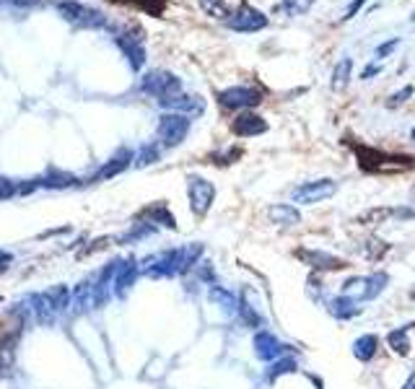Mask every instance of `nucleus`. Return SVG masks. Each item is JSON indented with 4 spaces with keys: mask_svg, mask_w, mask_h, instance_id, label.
Segmentation results:
<instances>
[{
    "mask_svg": "<svg viewBox=\"0 0 415 389\" xmlns=\"http://www.w3.org/2000/svg\"><path fill=\"white\" fill-rule=\"evenodd\" d=\"M387 345L392 348V353L407 355L410 353V338H407V327H394L387 335Z\"/></svg>",
    "mask_w": 415,
    "mask_h": 389,
    "instance_id": "obj_26",
    "label": "nucleus"
},
{
    "mask_svg": "<svg viewBox=\"0 0 415 389\" xmlns=\"http://www.w3.org/2000/svg\"><path fill=\"white\" fill-rule=\"evenodd\" d=\"M415 94V89L413 86H405V89H400V91H397V94H392L390 96V106H400V104H405V102H407V99H410V96Z\"/></svg>",
    "mask_w": 415,
    "mask_h": 389,
    "instance_id": "obj_31",
    "label": "nucleus"
},
{
    "mask_svg": "<svg viewBox=\"0 0 415 389\" xmlns=\"http://www.w3.org/2000/svg\"><path fill=\"white\" fill-rule=\"evenodd\" d=\"M58 13L75 29H107L109 19L99 8H91L81 0H55Z\"/></svg>",
    "mask_w": 415,
    "mask_h": 389,
    "instance_id": "obj_2",
    "label": "nucleus"
},
{
    "mask_svg": "<svg viewBox=\"0 0 415 389\" xmlns=\"http://www.w3.org/2000/svg\"><path fill=\"white\" fill-rule=\"evenodd\" d=\"M327 311H330L332 317L335 319H353L361 314V307H358V301L356 298H348V296H335V298H330L327 301Z\"/></svg>",
    "mask_w": 415,
    "mask_h": 389,
    "instance_id": "obj_18",
    "label": "nucleus"
},
{
    "mask_svg": "<svg viewBox=\"0 0 415 389\" xmlns=\"http://www.w3.org/2000/svg\"><path fill=\"white\" fill-rule=\"evenodd\" d=\"M298 368L296 358H278L270 368H268V381H275L278 377H285V374H294Z\"/></svg>",
    "mask_w": 415,
    "mask_h": 389,
    "instance_id": "obj_27",
    "label": "nucleus"
},
{
    "mask_svg": "<svg viewBox=\"0 0 415 389\" xmlns=\"http://www.w3.org/2000/svg\"><path fill=\"white\" fill-rule=\"evenodd\" d=\"M368 0H351V3H348V8H345V13H343V19H340V21H351V19H353V16H356L358 11H361V8H364V5H366Z\"/></svg>",
    "mask_w": 415,
    "mask_h": 389,
    "instance_id": "obj_32",
    "label": "nucleus"
},
{
    "mask_svg": "<svg viewBox=\"0 0 415 389\" xmlns=\"http://www.w3.org/2000/svg\"><path fill=\"white\" fill-rule=\"evenodd\" d=\"M403 389H415V371H410V377L405 379Z\"/></svg>",
    "mask_w": 415,
    "mask_h": 389,
    "instance_id": "obj_36",
    "label": "nucleus"
},
{
    "mask_svg": "<svg viewBox=\"0 0 415 389\" xmlns=\"http://www.w3.org/2000/svg\"><path fill=\"white\" fill-rule=\"evenodd\" d=\"M410 138H413V143H415V128H413V132H410Z\"/></svg>",
    "mask_w": 415,
    "mask_h": 389,
    "instance_id": "obj_37",
    "label": "nucleus"
},
{
    "mask_svg": "<svg viewBox=\"0 0 415 389\" xmlns=\"http://www.w3.org/2000/svg\"><path fill=\"white\" fill-rule=\"evenodd\" d=\"M208 298L213 301L215 307H221L224 311H228V314H237L239 298L231 294V291H226V288H221V285H211V291H208Z\"/></svg>",
    "mask_w": 415,
    "mask_h": 389,
    "instance_id": "obj_23",
    "label": "nucleus"
},
{
    "mask_svg": "<svg viewBox=\"0 0 415 389\" xmlns=\"http://www.w3.org/2000/svg\"><path fill=\"white\" fill-rule=\"evenodd\" d=\"M379 73H381V65H366V68L361 71V78L368 81V78H374V75H379Z\"/></svg>",
    "mask_w": 415,
    "mask_h": 389,
    "instance_id": "obj_34",
    "label": "nucleus"
},
{
    "mask_svg": "<svg viewBox=\"0 0 415 389\" xmlns=\"http://www.w3.org/2000/svg\"><path fill=\"white\" fill-rule=\"evenodd\" d=\"M112 34H115V45L122 49V55L128 58L132 71H143V65H145V36H143V29L138 26H117V29H112Z\"/></svg>",
    "mask_w": 415,
    "mask_h": 389,
    "instance_id": "obj_3",
    "label": "nucleus"
},
{
    "mask_svg": "<svg viewBox=\"0 0 415 389\" xmlns=\"http://www.w3.org/2000/svg\"><path fill=\"white\" fill-rule=\"evenodd\" d=\"M0 301H3V298H0Z\"/></svg>",
    "mask_w": 415,
    "mask_h": 389,
    "instance_id": "obj_39",
    "label": "nucleus"
},
{
    "mask_svg": "<svg viewBox=\"0 0 415 389\" xmlns=\"http://www.w3.org/2000/svg\"><path fill=\"white\" fill-rule=\"evenodd\" d=\"M296 257L304 262V265H309L311 270H343L345 262L340 257H335V255H330V252H322V249H296Z\"/></svg>",
    "mask_w": 415,
    "mask_h": 389,
    "instance_id": "obj_11",
    "label": "nucleus"
},
{
    "mask_svg": "<svg viewBox=\"0 0 415 389\" xmlns=\"http://www.w3.org/2000/svg\"><path fill=\"white\" fill-rule=\"evenodd\" d=\"M410 296H413V301H415V288H413V294H410Z\"/></svg>",
    "mask_w": 415,
    "mask_h": 389,
    "instance_id": "obj_38",
    "label": "nucleus"
},
{
    "mask_svg": "<svg viewBox=\"0 0 415 389\" xmlns=\"http://www.w3.org/2000/svg\"><path fill=\"white\" fill-rule=\"evenodd\" d=\"M198 3H200V8L205 13H208V16H213V19H228V16H231V11H228V5H226L224 0H198Z\"/></svg>",
    "mask_w": 415,
    "mask_h": 389,
    "instance_id": "obj_30",
    "label": "nucleus"
},
{
    "mask_svg": "<svg viewBox=\"0 0 415 389\" xmlns=\"http://www.w3.org/2000/svg\"><path fill=\"white\" fill-rule=\"evenodd\" d=\"M311 5H314V0H281V11H283L285 16H291V19L309 13Z\"/></svg>",
    "mask_w": 415,
    "mask_h": 389,
    "instance_id": "obj_29",
    "label": "nucleus"
},
{
    "mask_svg": "<svg viewBox=\"0 0 415 389\" xmlns=\"http://www.w3.org/2000/svg\"><path fill=\"white\" fill-rule=\"evenodd\" d=\"M141 91L156 102L182 94V78L169 71H148L141 78Z\"/></svg>",
    "mask_w": 415,
    "mask_h": 389,
    "instance_id": "obj_4",
    "label": "nucleus"
},
{
    "mask_svg": "<svg viewBox=\"0 0 415 389\" xmlns=\"http://www.w3.org/2000/svg\"><path fill=\"white\" fill-rule=\"evenodd\" d=\"M141 218H145L148 224H154V226H164V228H177V218H174V213L169 211L164 202H154V205H148V208L141 213Z\"/></svg>",
    "mask_w": 415,
    "mask_h": 389,
    "instance_id": "obj_20",
    "label": "nucleus"
},
{
    "mask_svg": "<svg viewBox=\"0 0 415 389\" xmlns=\"http://www.w3.org/2000/svg\"><path fill=\"white\" fill-rule=\"evenodd\" d=\"M377 351H379V338L377 335H361L356 342H353V355H356V361H361V364H368L374 355H377Z\"/></svg>",
    "mask_w": 415,
    "mask_h": 389,
    "instance_id": "obj_21",
    "label": "nucleus"
},
{
    "mask_svg": "<svg viewBox=\"0 0 415 389\" xmlns=\"http://www.w3.org/2000/svg\"><path fill=\"white\" fill-rule=\"evenodd\" d=\"M252 345H254V355H257L260 361H265V364H270V361H278V358H283L285 348H288V345H283V342L275 338L273 332H268V330L257 332Z\"/></svg>",
    "mask_w": 415,
    "mask_h": 389,
    "instance_id": "obj_12",
    "label": "nucleus"
},
{
    "mask_svg": "<svg viewBox=\"0 0 415 389\" xmlns=\"http://www.w3.org/2000/svg\"><path fill=\"white\" fill-rule=\"evenodd\" d=\"M397 45H400V39H397V36H392L390 42H381L379 47H377V60L387 58V55H390V52H392L394 47H397Z\"/></svg>",
    "mask_w": 415,
    "mask_h": 389,
    "instance_id": "obj_33",
    "label": "nucleus"
},
{
    "mask_svg": "<svg viewBox=\"0 0 415 389\" xmlns=\"http://www.w3.org/2000/svg\"><path fill=\"white\" fill-rule=\"evenodd\" d=\"M268 218L275 226H296L301 224V213L296 205H288V202H275L268 208Z\"/></svg>",
    "mask_w": 415,
    "mask_h": 389,
    "instance_id": "obj_17",
    "label": "nucleus"
},
{
    "mask_svg": "<svg viewBox=\"0 0 415 389\" xmlns=\"http://www.w3.org/2000/svg\"><path fill=\"white\" fill-rule=\"evenodd\" d=\"M11 259H13L11 252H3V249H0V272L8 268V262H11Z\"/></svg>",
    "mask_w": 415,
    "mask_h": 389,
    "instance_id": "obj_35",
    "label": "nucleus"
},
{
    "mask_svg": "<svg viewBox=\"0 0 415 389\" xmlns=\"http://www.w3.org/2000/svg\"><path fill=\"white\" fill-rule=\"evenodd\" d=\"M39 187H47V189H68V187H75L78 185V177L71 174V172H62V169H47V174L42 179H36Z\"/></svg>",
    "mask_w": 415,
    "mask_h": 389,
    "instance_id": "obj_19",
    "label": "nucleus"
},
{
    "mask_svg": "<svg viewBox=\"0 0 415 389\" xmlns=\"http://www.w3.org/2000/svg\"><path fill=\"white\" fill-rule=\"evenodd\" d=\"M161 158V145L156 141L151 143H143L141 148H138V154H135V161H132V166H138V169H145V166L156 164Z\"/></svg>",
    "mask_w": 415,
    "mask_h": 389,
    "instance_id": "obj_24",
    "label": "nucleus"
},
{
    "mask_svg": "<svg viewBox=\"0 0 415 389\" xmlns=\"http://www.w3.org/2000/svg\"><path fill=\"white\" fill-rule=\"evenodd\" d=\"M132 161H135V151H132V148H119L117 154L112 156L107 164L96 172L94 182H104V179L117 177V174H122V172H125V169H128Z\"/></svg>",
    "mask_w": 415,
    "mask_h": 389,
    "instance_id": "obj_14",
    "label": "nucleus"
},
{
    "mask_svg": "<svg viewBox=\"0 0 415 389\" xmlns=\"http://www.w3.org/2000/svg\"><path fill=\"white\" fill-rule=\"evenodd\" d=\"M390 285V275L387 272H371L366 275V283H364V301H374L384 294V288Z\"/></svg>",
    "mask_w": 415,
    "mask_h": 389,
    "instance_id": "obj_22",
    "label": "nucleus"
},
{
    "mask_svg": "<svg viewBox=\"0 0 415 389\" xmlns=\"http://www.w3.org/2000/svg\"><path fill=\"white\" fill-rule=\"evenodd\" d=\"M187 198H190L192 213H195V215H205L215 200L213 182H208L205 177H198V174L187 177Z\"/></svg>",
    "mask_w": 415,
    "mask_h": 389,
    "instance_id": "obj_9",
    "label": "nucleus"
},
{
    "mask_svg": "<svg viewBox=\"0 0 415 389\" xmlns=\"http://www.w3.org/2000/svg\"><path fill=\"white\" fill-rule=\"evenodd\" d=\"M39 296H42V301H45V307H47L49 314L65 311L73 301V291L68 285H52V288H47L45 294H39Z\"/></svg>",
    "mask_w": 415,
    "mask_h": 389,
    "instance_id": "obj_16",
    "label": "nucleus"
},
{
    "mask_svg": "<svg viewBox=\"0 0 415 389\" xmlns=\"http://www.w3.org/2000/svg\"><path fill=\"white\" fill-rule=\"evenodd\" d=\"M337 192V182L335 179H311V182H301L294 192H291V200L298 205H317V202L327 200Z\"/></svg>",
    "mask_w": 415,
    "mask_h": 389,
    "instance_id": "obj_8",
    "label": "nucleus"
},
{
    "mask_svg": "<svg viewBox=\"0 0 415 389\" xmlns=\"http://www.w3.org/2000/svg\"><path fill=\"white\" fill-rule=\"evenodd\" d=\"M115 3H125L132 8H141V11L151 13V16H161L166 8V0H115Z\"/></svg>",
    "mask_w": 415,
    "mask_h": 389,
    "instance_id": "obj_28",
    "label": "nucleus"
},
{
    "mask_svg": "<svg viewBox=\"0 0 415 389\" xmlns=\"http://www.w3.org/2000/svg\"><path fill=\"white\" fill-rule=\"evenodd\" d=\"M192 119L185 117V115H177V112H164L158 117V128H156V135L158 141L164 143L166 148H177L179 143H185V138L190 135Z\"/></svg>",
    "mask_w": 415,
    "mask_h": 389,
    "instance_id": "obj_5",
    "label": "nucleus"
},
{
    "mask_svg": "<svg viewBox=\"0 0 415 389\" xmlns=\"http://www.w3.org/2000/svg\"><path fill=\"white\" fill-rule=\"evenodd\" d=\"M158 106H164L166 112H177V115H185V117H198L205 112V99L198 94H177L169 96V99H161Z\"/></svg>",
    "mask_w": 415,
    "mask_h": 389,
    "instance_id": "obj_10",
    "label": "nucleus"
},
{
    "mask_svg": "<svg viewBox=\"0 0 415 389\" xmlns=\"http://www.w3.org/2000/svg\"><path fill=\"white\" fill-rule=\"evenodd\" d=\"M262 99L265 94L254 86H228L224 91H218V104L224 109H239V112L254 109L257 104H262Z\"/></svg>",
    "mask_w": 415,
    "mask_h": 389,
    "instance_id": "obj_7",
    "label": "nucleus"
},
{
    "mask_svg": "<svg viewBox=\"0 0 415 389\" xmlns=\"http://www.w3.org/2000/svg\"><path fill=\"white\" fill-rule=\"evenodd\" d=\"M224 24L231 32H239V34H254V32H262L270 21H268L265 13L257 11L254 5H249L247 0H244V3H239V8L226 19Z\"/></svg>",
    "mask_w": 415,
    "mask_h": 389,
    "instance_id": "obj_6",
    "label": "nucleus"
},
{
    "mask_svg": "<svg viewBox=\"0 0 415 389\" xmlns=\"http://www.w3.org/2000/svg\"><path fill=\"white\" fill-rule=\"evenodd\" d=\"M231 130H234L237 138H257L262 132H268V122L260 115H254L252 109H247V112H239L237 117H234Z\"/></svg>",
    "mask_w": 415,
    "mask_h": 389,
    "instance_id": "obj_13",
    "label": "nucleus"
},
{
    "mask_svg": "<svg viewBox=\"0 0 415 389\" xmlns=\"http://www.w3.org/2000/svg\"><path fill=\"white\" fill-rule=\"evenodd\" d=\"M353 151L358 156V166L368 174H394V172H407L415 166L413 156H390L374 148H364V145H353Z\"/></svg>",
    "mask_w": 415,
    "mask_h": 389,
    "instance_id": "obj_1",
    "label": "nucleus"
},
{
    "mask_svg": "<svg viewBox=\"0 0 415 389\" xmlns=\"http://www.w3.org/2000/svg\"><path fill=\"white\" fill-rule=\"evenodd\" d=\"M351 73H353V60L351 58H343L337 65H335V71H332V91H343L348 81H351Z\"/></svg>",
    "mask_w": 415,
    "mask_h": 389,
    "instance_id": "obj_25",
    "label": "nucleus"
},
{
    "mask_svg": "<svg viewBox=\"0 0 415 389\" xmlns=\"http://www.w3.org/2000/svg\"><path fill=\"white\" fill-rule=\"evenodd\" d=\"M138 272H141V265L135 262V259H125V262H119L117 268V275H115V281H112V288H115V294L117 296H125L128 291L132 288L135 283V278H138Z\"/></svg>",
    "mask_w": 415,
    "mask_h": 389,
    "instance_id": "obj_15",
    "label": "nucleus"
}]
</instances>
